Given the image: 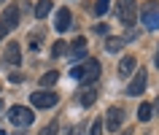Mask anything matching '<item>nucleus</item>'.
I'll return each instance as SVG.
<instances>
[{
	"label": "nucleus",
	"mask_w": 159,
	"mask_h": 135,
	"mask_svg": "<svg viewBox=\"0 0 159 135\" xmlns=\"http://www.w3.org/2000/svg\"><path fill=\"white\" fill-rule=\"evenodd\" d=\"M70 76H73L75 81H81V84H92V81H97V76H100V62H97V59H84L81 65H73Z\"/></svg>",
	"instance_id": "obj_1"
},
{
	"label": "nucleus",
	"mask_w": 159,
	"mask_h": 135,
	"mask_svg": "<svg viewBox=\"0 0 159 135\" xmlns=\"http://www.w3.org/2000/svg\"><path fill=\"white\" fill-rule=\"evenodd\" d=\"M116 16H119V22L124 27H132L135 19H138V6H135V0H116Z\"/></svg>",
	"instance_id": "obj_2"
},
{
	"label": "nucleus",
	"mask_w": 159,
	"mask_h": 135,
	"mask_svg": "<svg viewBox=\"0 0 159 135\" xmlns=\"http://www.w3.org/2000/svg\"><path fill=\"white\" fill-rule=\"evenodd\" d=\"M140 16H143V25H146V30H159V3L148 0V3L143 6Z\"/></svg>",
	"instance_id": "obj_3"
},
{
	"label": "nucleus",
	"mask_w": 159,
	"mask_h": 135,
	"mask_svg": "<svg viewBox=\"0 0 159 135\" xmlns=\"http://www.w3.org/2000/svg\"><path fill=\"white\" fill-rule=\"evenodd\" d=\"M8 119H11V124H14V127H30V124L35 122L33 111L25 108V105H14L11 114H8Z\"/></svg>",
	"instance_id": "obj_4"
},
{
	"label": "nucleus",
	"mask_w": 159,
	"mask_h": 135,
	"mask_svg": "<svg viewBox=\"0 0 159 135\" xmlns=\"http://www.w3.org/2000/svg\"><path fill=\"white\" fill-rule=\"evenodd\" d=\"M30 103H33L35 108H54V105L59 103V95H57V92H49V89H43V92L30 95Z\"/></svg>",
	"instance_id": "obj_5"
},
{
	"label": "nucleus",
	"mask_w": 159,
	"mask_h": 135,
	"mask_svg": "<svg viewBox=\"0 0 159 135\" xmlns=\"http://www.w3.org/2000/svg\"><path fill=\"white\" fill-rule=\"evenodd\" d=\"M146 84H148L146 70H135V73H132V81L127 84V95H129V97H138V95H143V92H146Z\"/></svg>",
	"instance_id": "obj_6"
},
{
	"label": "nucleus",
	"mask_w": 159,
	"mask_h": 135,
	"mask_svg": "<svg viewBox=\"0 0 159 135\" xmlns=\"http://www.w3.org/2000/svg\"><path fill=\"white\" fill-rule=\"evenodd\" d=\"M121 124H124V108L121 105H111L108 114H105V127L108 130H119Z\"/></svg>",
	"instance_id": "obj_7"
},
{
	"label": "nucleus",
	"mask_w": 159,
	"mask_h": 135,
	"mask_svg": "<svg viewBox=\"0 0 159 135\" xmlns=\"http://www.w3.org/2000/svg\"><path fill=\"white\" fill-rule=\"evenodd\" d=\"M16 25H19V8L16 6H8L3 11V16H0V27L11 33V30H16Z\"/></svg>",
	"instance_id": "obj_8"
},
{
	"label": "nucleus",
	"mask_w": 159,
	"mask_h": 135,
	"mask_svg": "<svg viewBox=\"0 0 159 135\" xmlns=\"http://www.w3.org/2000/svg\"><path fill=\"white\" fill-rule=\"evenodd\" d=\"M54 27H57L59 33L70 30V11H67V8H59L57 14H54Z\"/></svg>",
	"instance_id": "obj_9"
},
{
	"label": "nucleus",
	"mask_w": 159,
	"mask_h": 135,
	"mask_svg": "<svg viewBox=\"0 0 159 135\" xmlns=\"http://www.w3.org/2000/svg\"><path fill=\"white\" fill-rule=\"evenodd\" d=\"M3 57H6V62H8V65H19V62H22V51H19V43H16V41L8 43Z\"/></svg>",
	"instance_id": "obj_10"
},
{
	"label": "nucleus",
	"mask_w": 159,
	"mask_h": 135,
	"mask_svg": "<svg viewBox=\"0 0 159 135\" xmlns=\"http://www.w3.org/2000/svg\"><path fill=\"white\" fill-rule=\"evenodd\" d=\"M70 49H73V51H70V57H73V59H84V57H86V38H81V35H78Z\"/></svg>",
	"instance_id": "obj_11"
},
{
	"label": "nucleus",
	"mask_w": 159,
	"mask_h": 135,
	"mask_svg": "<svg viewBox=\"0 0 159 135\" xmlns=\"http://www.w3.org/2000/svg\"><path fill=\"white\" fill-rule=\"evenodd\" d=\"M94 100H97V89H94V86H86V89L78 92V103H81V105H92Z\"/></svg>",
	"instance_id": "obj_12"
},
{
	"label": "nucleus",
	"mask_w": 159,
	"mask_h": 135,
	"mask_svg": "<svg viewBox=\"0 0 159 135\" xmlns=\"http://www.w3.org/2000/svg\"><path fill=\"white\" fill-rule=\"evenodd\" d=\"M132 73H135V57H124L119 62V76L127 78V76H132Z\"/></svg>",
	"instance_id": "obj_13"
},
{
	"label": "nucleus",
	"mask_w": 159,
	"mask_h": 135,
	"mask_svg": "<svg viewBox=\"0 0 159 135\" xmlns=\"http://www.w3.org/2000/svg\"><path fill=\"white\" fill-rule=\"evenodd\" d=\"M51 8H54L51 0H38V6H35V16H38V19H46L51 14Z\"/></svg>",
	"instance_id": "obj_14"
},
{
	"label": "nucleus",
	"mask_w": 159,
	"mask_h": 135,
	"mask_svg": "<svg viewBox=\"0 0 159 135\" xmlns=\"http://www.w3.org/2000/svg\"><path fill=\"white\" fill-rule=\"evenodd\" d=\"M124 38H108V41H105V51H111V54H113V51H119V49H124Z\"/></svg>",
	"instance_id": "obj_15"
},
{
	"label": "nucleus",
	"mask_w": 159,
	"mask_h": 135,
	"mask_svg": "<svg viewBox=\"0 0 159 135\" xmlns=\"http://www.w3.org/2000/svg\"><path fill=\"white\" fill-rule=\"evenodd\" d=\"M57 78H59L57 70H49V73H43V76H41V86H51V84H57Z\"/></svg>",
	"instance_id": "obj_16"
},
{
	"label": "nucleus",
	"mask_w": 159,
	"mask_h": 135,
	"mask_svg": "<svg viewBox=\"0 0 159 135\" xmlns=\"http://www.w3.org/2000/svg\"><path fill=\"white\" fill-rule=\"evenodd\" d=\"M138 119H140V122H148V119H151V105H148V103H140V108H138Z\"/></svg>",
	"instance_id": "obj_17"
},
{
	"label": "nucleus",
	"mask_w": 159,
	"mask_h": 135,
	"mask_svg": "<svg viewBox=\"0 0 159 135\" xmlns=\"http://www.w3.org/2000/svg\"><path fill=\"white\" fill-rule=\"evenodd\" d=\"M57 133H59V122L54 119V122H49V124L43 127V130H41L38 135H57Z\"/></svg>",
	"instance_id": "obj_18"
},
{
	"label": "nucleus",
	"mask_w": 159,
	"mask_h": 135,
	"mask_svg": "<svg viewBox=\"0 0 159 135\" xmlns=\"http://www.w3.org/2000/svg\"><path fill=\"white\" fill-rule=\"evenodd\" d=\"M51 54H54V57H62V54H67V43H65V41H57L54 46H51Z\"/></svg>",
	"instance_id": "obj_19"
},
{
	"label": "nucleus",
	"mask_w": 159,
	"mask_h": 135,
	"mask_svg": "<svg viewBox=\"0 0 159 135\" xmlns=\"http://www.w3.org/2000/svg\"><path fill=\"white\" fill-rule=\"evenodd\" d=\"M108 6H111V0H97V3H94V14H97V16H102V14H105V11H108Z\"/></svg>",
	"instance_id": "obj_20"
},
{
	"label": "nucleus",
	"mask_w": 159,
	"mask_h": 135,
	"mask_svg": "<svg viewBox=\"0 0 159 135\" xmlns=\"http://www.w3.org/2000/svg\"><path fill=\"white\" fill-rule=\"evenodd\" d=\"M89 135H102V119H97V122L92 124V133Z\"/></svg>",
	"instance_id": "obj_21"
},
{
	"label": "nucleus",
	"mask_w": 159,
	"mask_h": 135,
	"mask_svg": "<svg viewBox=\"0 0 159 135\" xmlns=\"http://www.w3.org/2000/svg\"><path fill=\"white\" fill-rule=\"evenodd\" d=\"M67 135H84V124H75V127H70V130H67Z\"/></svg>",
	"instance_id": "obj_22"
},
{
	"label": "nucleus",
	"mask_w": 159,
	"mask_h": 135,
	"mask_svg": "<svg viewBox=\"0 0 159 135\" xmlns=\"http://www.w3.org/2000/svg\"><path fill=\"white\" fill-rule=\"evenodd\" d=\"M92 30H94L97 35H108V27H105V25H94Z\"/></svg>",
	"instance_id": "obj_23"
},
{
	"label": "nucleus",
	"mask_w": 159,
	"mask_h": 135,
	"mask_svg": "<svg viewBox=\"0 0 159 135\" xmlns=\"http://www.w3.org/2000/svg\"><path fill=\"white\" fill-rule=\"evenodd\" d=\"M8 78H11V84H19V81H22V73H11Z\"/></svg>",
	"instance_id": "obj_24"
},
{
	"label": "nucleus",
	"mask_w": 159,
	"mask_h": 135,
	"mask_svg": "<svg viewBox=\"0 0 159 135\" xmlns=\"http://www.w3.org/2000/svg\"><path fill=\"white\" fill-rule=\"evenodd\" d=\"M119 135H132V130H129V127H127V130H124V133H119Z\"/></svg>",
	"instance_id": "obj_25"
},
{
	"label": "nucleus",
	"mask_w": 159,
	"mask_h": 135,
	"mask_svg": "<svg viewBox=\"0 0 159 135\" xmlns=\"http://www.w3.org/2000/svg\"><path fill=\"white\" fill-rule=\"evenodd\" d=\"M157 68H159V46H157Z\"/></svg>",
	"instance_id": "obj_26"
},
{
	"label": "nucleus",
	"mask_w": 159,
	"mask_h": 135,
	"mask_svg": "<svg viewBox=\"0 0 159 135\" xmlns=\"http://www.w3.org/2000/svg\"><path fill=\"white\" fill-rule=\"evenodd\" d=\"M0 116H3V100H0Z\"/></svg>",
	"instance_id": "obj_27"
},
{
	"label": "nucleus",
	"mask_w": 159,
	"mask_h": 135,
	"mask_svg": "<svg viewBox=\"0 0 159 135\" xmlns=\"http://www.w3.org/2000/svg\"><path fill=\"white\" fill-rule=\"evenodd\" d=\"M154 108H157V114H159V100H157V105H154Z\"/></svg>",
	"instance_id": "obj_28"
},
{
	"label": "nucleus",
	"mask_w": 159,
	"mask_h": 135,
	"mask_svg": "<svg viewBox=\"0 0 159 135\" xmlns=\"http://www.w3.org/2000/svg\"><path fill=\"white\" fill-rule=\"evenodd\" d=\"M0 135H6V133H3V130H0Z\"/></svg>",
	"instance_id": "obj_29"
},
{
	"label": "nucleus",
	"mask_w": 159,
	"mask_h": 135,
	"mask_svg": "<svg viewBox=\"0 0 159 135\" xmlns=\"http://www.w3.org/2000/svg\"><path fill=\"white\" fill-rule=\"evenodd\" d=\"M0 3H3V0H0Z\"/></svg>",
	"instance_id": "obj_30"
}]
</instances>
